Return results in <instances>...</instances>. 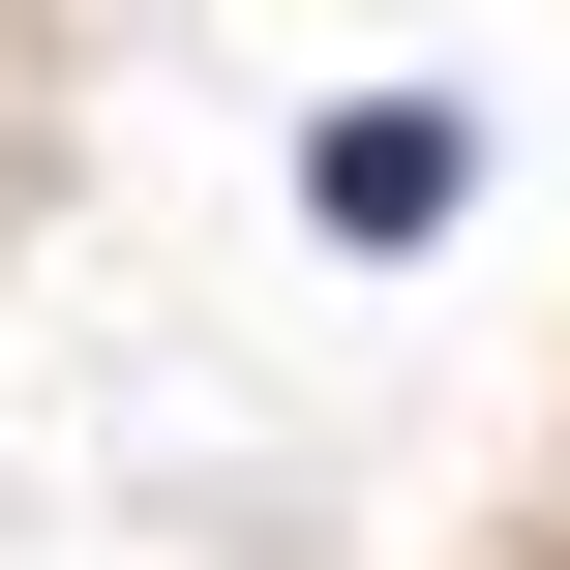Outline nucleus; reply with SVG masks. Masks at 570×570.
I'll use <instances>...</instances> for the list:
<instances>
[{"mask_svg":"<svg viewBox=\"0 0 570 570\" xmlns=\"http://www.w3.org/2000/svg\"><path fill=\"white\" fill-rule=\"evenodd\" d=\"M301 180H331V240H421V210H451V120H421V90H361Z\"/></svg>","mask_w":570,"mask_h":570,"instance_id":"f257e3e1","label":"nucleus"}]
</instances>
